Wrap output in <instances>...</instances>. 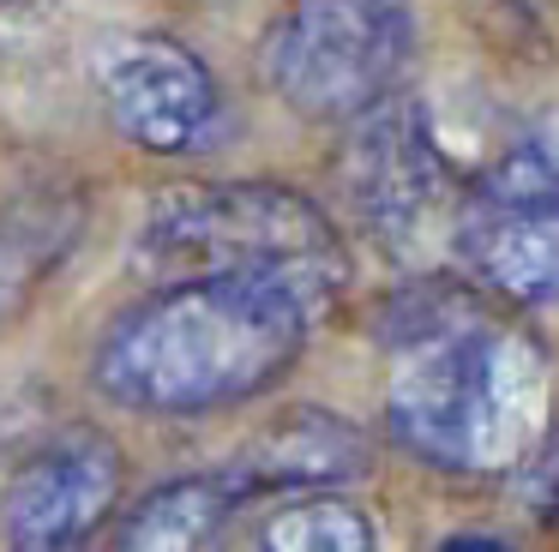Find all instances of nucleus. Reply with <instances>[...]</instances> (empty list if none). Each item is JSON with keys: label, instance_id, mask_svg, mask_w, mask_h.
Segmentation results:
<instances>
[{"label": "nucleus", "instance_id": "1", "mask_svg": "<svg viewBox=\"0 0 559 552\" xmlns=\"http://www.w3.org/2000/svg\"><path fill=\"white\" fill-rule=\"evenodd\" d=\"M379 343L391 348L385 415L409 456L487 475L523 463L542 439V348L499 324L463 283L421 276L397 288L379 312Z\"/></svg>", "mask_w": 559, "mask_h": 552}, {"label": "nucleus", "instance_id": "2", "mask_svg": "<svg viewBox=\"0 0 559 552\" xmlns=\"http://www.w3.org/2000/svg\"><path fill=\"white\" fill-rule=\"evenodd\" d=\"M307 331V307L271 283H169L103 336L97 391L133 415H211L271 391Z\"/></svg>", "mask_w": 559, "mask_h": 552}, {"label": "nucleus", "instance_id": "3", "mask_svg": "<svg viewBox=\"0 0 559 552\" xmlns=\"http://www.w3.org/2000/svg\"><path fill=\"white\" fill-rule=\"evenodd\" d=\"M133 271L145 283H271L307 307V319L337 307L349 283L337 228L289 187L223 180V187H175L151 204L133 240Z\"/></svg>", "mask_w": 559, "mask_h": 552}, {"label": "nucleus", "instance_id": "4", "mask_svg": "<svg viewBox=\"0 0 559 552\" xmlns=\"http://www.w3.org/2000/svg\"><path fill=\"white\" fill-rule=\"evenodd\" d=\"M409 19L397 0H295L265 36V84L301 120H355L397 84Z\"/></svg>", "mask_w": 559, "mask_h": 552}, {"label": "nucleus", "instance_id": "5", "mask_svg": "<svg viewBox=\"0 0 559 552\" xmlns=\"http://www.w3.org/2000/svg\"><path fill=\"white\" fill-rule=\"evenodd\" d=\"M457 259L511 307L559 300V156L518 144L475 175L457 211Z\"/></svg>", "mask_w": 559, "mask_h": 552}, {"label": "nucleus", "instance_id": "6", "mask_svg": "<svg viewBox=\"0 0 559 552\" xmlns=\"http://www.w3.org/2000/svg\"><path fill=\"white\" fill-rule=\"evenodd\" d=\"M115 492H121V456L103 432L73 427L49 439L7 480V504H0L7 552H85Z\"/></svg>", "mask_w": 559, "mask_h": 552}, {"label": "nucleus", "instance_id": "7", "mask_svg": "<svg viewBox=\"0 0 559 552\" xmlns=\"http://www.w3.org/2000/svg\"><path fill=\"white\" fill-rule=\"evenodd\" d=\"M445 187V156L433 144L427 108L415 96H379L355 115L343 151V192L361 211V228L379 240H409Z\"/></svg>", "mask_w": 559, "mask_h": 552}, {"label": "nucleus", "instance_id": "8", "mask_svg": "<svg viewBox=\"0 0 559 552\" xmlns=\"http://www.w3.org/2000/svg\"><path fill=\"white\" fill-rule=\"evenodd\" d=\"M103 115L139 151L181 156L205 144L217 120V84L175 36H127L103 60Z\"/></svg>", "mask_w": 559, "mask_h": 552}, {"label": "nucleus", "instance_id": "9", "mask_svg": "<svg viewBox=\"0 0 559 552\" xmlns=\"http://www.w3.org/2000/svg\"><path fill=\"white\" fill-rule=\"evenodd\" d=\"M367 463H373V451H367L361 427L325 415V408H289L265 432H253V444L235 456L229 480L241 487V499H259V492L343 487V480H361Z\"/></svg>", "mask_w": 559, "mask_h": 552}, {"label": "nucleus", "instance_id": "10", "mask_svg": "<svg viewBox=\"0 0 559 552\" xmlns=\"http://www.w3.org/2000/svg\"><path fill=\"white\" fill-rule=\"evenodd\" d=\"M241 504L247 499L229 480V468H223V475L169 480V487L145 492V499L127 511L115 552H223Z\"/></svg>", "mask_w": 559, "mask_h": 552}, {"label": "nucleus", "instance_id": "11", "mask_svg": "<svg viewBox=\"0 0 559 552\" xmlns=\"http://www.w3.org/2000/svg\"><path fill=\"white\" fill-rule=\"evenodd\" d=\"M259 552H373V523L337 492L277 504L259 528Z\"/></svg>", "mask_w": 559, "mask_h": 552}, {"label": "nucleus", "instance_id": "12", "mask_svg": "<svg viewBox=\"0 0 559 552\" xmlns=\"http://www.w3.org/2000/svg\"><path fill=\"white\" fill-rule=\"evenodd\" d=\"M61 247H67V228L55 223V211L0 216V319H7V312H19L25 288L49 271Z\"/></svg>", "mask_w": 559, "mask_h": 552}, {"label": "nucleus", "instance_id": "13", "mask_svg": "<svg viewBox=\"0 0 559 552\" xmlns=\"http://www.w3.org/2000/svg\"><path fill=\"white\" fill-rule=\"evenodd\" d=\"M439 552H511V547H499V540H487V535H457V540H445Z\"/></svg>", "mask_w": 559, "mask_h": 552}, {"label": "nucleus", "instance_id": "14", "mask_svg": "<svg viewBox=\"0 0 559 552\" xmlns=\"http://www.w3.org/2000/svg\"><path fill=\"white\" fill-rule=\"evenodd\" d=\"M13 7H19V0H13Z\"/></svg>", "mask_w": 559, "mask_h": 552}]
</instances>
